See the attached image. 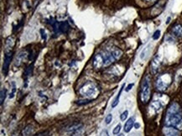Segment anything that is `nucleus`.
<instances>
[{
	"instance_id": "7c9ffc66",
	"label": "nucleus",
	"mask_w": 182,
	"mask_h": 136,
	"mask_svg": "<svg viewBox=\"0 0 182 136\" xmlns=\"http://www.w3.org/2000/svg\"><path fill=\"white\" fill-rule=\"evenodd\" d=\"M169 20H170V18H168V19H167V21H166V24H169Z\"/></svg>"
},
{
	"instance_id": "b1692460",
	"label": "nucleus",
	"mask_w": 182,
	"mask_h": 136,
	"mask_svg": "<svg viewBox=\"0 0 182 136\" xmlns=\"http://www.w3.org/2000/svg\"><path fill=\"white\" fill-rule=\"evenodd\" d=\"M50 135V132L49 131H43V132H40L39 134L35 135L34 136H49Z\"/></svg>"
},
{
	"instance_id": "ddd939ff",
	"label": "nucleus",
	"mask_w": 182,
	"mask_h": 136,
	"mask_svg": "<svg viewBox=\"0 0 182 136\" xmlns=\"http://www.w3.org/2000/svg\"><path fill=\"white\" fill-rule=\"evenodd\" d=\"M81 127H82V124H73V125H71V127H69V128H68L67 132L69 133V135H73V134L77 133L79 129H81Z\"/></svg>"
},
{
	"instance_id": "2eb2a0df",
	"label": "nucleus",
	"mask_w": 182,
	"mask_h": 136,
	"mask_svg": "<svg viewBox=\"0 0 182 136\" xmlns=\"http://www.w3.org/2000/svg\"><path fill=\"white\" fill-rule=\"evenodd\" d=\"M172 32L175 36L182 37V26L181 25H175L172 29Z\"/></svg>"
},
{
	"instance_id": "c756f323",
	"label": "nucleus",
	"mask_w": 182,
	"mask_h": 136,
	"mask_svg": "<svg viewBox=\"0 0 182 136\" xmlns=\"http://www.w3.org/2000/svg\"><path fill=\"white\" fill-rule=\"evenodd\" d=\"M144 2H155L156 0H143Z\"/></svg>"
},
{
	"instance_id": "c85d7f7f",
	"label": "nucleus",
	"mask_w": 182,
	"mask_h": 136,
	"mask_svg": "<svg viewBox=\"0 0 182 136\" xmlns=\"http://www.w3.org/2000/svg\"><path fill=\"white\" fill-rule=\"evenodd\" d=\"M139 124H138V123H136V124H134V127H135V129H139Z\"/></svg>"
},
{
	"instance_id": "9b49d317",
	"label": "nucleus",
	"mask_w": 182,
	"mask_h": 136,
	"mask_svg": "<svg viewBox=\"0 0 182 136\" xmlns=\"http://www.w3.org/2000/svg\"><path fill=\"white\" fill-rule=\"evenodd\" d=\"M162 108V104L159 101H153L151 103V104L149 105V112L152 111L151 114H155L159 110H160Z\"/></svg>"
},
{
	"instance_id": "bb28decb",
	"label": "nucleus",
	"mask_w": 182,
	"mask_h": 136,
	"mask_svg": "<svg viewBox=\"0 0 182 136\" xmlns=\"http://www.w3.org/2000/svg\"><path fill=\"white\" fill-rule=\"evenodd\" d=\"M40 33H41V36H42V39L43 40H46V34H45V31L44 29H40Z\"/></svg>"
},
{
	"instance_id": "5701e85b",
	"label": "nucleus",
	"mask_w": 182,
	"mask_h": 136,
	"mask_svg": "<svg viewBox=\"0 0 182 136\" xmlns=\"http://www.w3.org/2000/svg\"><path fill=\"white\" fill-rule=\"evenodd\" d=\"M120 130H121V124H117V126L115 127V129H113V135H118Z\"/></svg>"
},
{
	"instance_id": "4468645a",
	"label": "nucleus",
	"mask_w": 182,
	"mask_h": 136,
	"mask_svg": "<svg viewBox=\"0 0 182 136\" xmlns=\"http://www.w3.org/2000/svg\"><path fill=\"white\" fill-rule=\"evenodd\" d=\"M111 50V52L113 54V56H114V58L116 59V61L119 60L121 57H122V55H123V51L119 48H117V47H113V48H110Z\"/></svg>"
},
{
	"instance_id": "0eeeda50",
	"label": "nucleus",
	"mask_w": 182,
	"mask_h": 136,
	"mask_svg": "<svg viewBox=\"0 0 182 136\" xmlns=\"http://www.w3.org/2000/svg\"><path fill=\"white\" fill-rule=\"evenodd\" d=\"M163 135L164 136H180V133L178 129L166 126L163 129Z\"/></svg>"
},
{
	"instance_id": "423d86ee",
	"label": "nucleus",
	"mask_w": 182,
	"mask_h": 136,
	"mask_svg": "<svg viewBox=\"0 0 182 136\" xmlns=\"http://www.w3.org/2000/svg\"><path fill=\"white\" fill-rule=\"evenodd\" d=\"M12 57H13V52L12 51L7 52L4 55V60H3V72L4 76H6V75L8 74L9 65H10V62H11V60H12Z\"/></svg>"
},
{
	"instance_id": "dca6fc26",
	"label": "nucleus",
	"mask_w": 182,
	"mask_h": 136,
	"mask_svg": "<svg viewBox=\"0 0 182 136\" xmlns=\"http://www.w3.org/2000/svg\"><path fill=\"white\" fill-rule=\"evenodd\" d=\"M34 132V128L32 125H27L25 129L23 130V135L24 136H29L31 135Z\"/></svg>"
},
{
	"instance_id": "cd10ccee",
	"label": "nucleus",
	"mask_w": 182,
	"mask_h": 136,
	"mask_svg": "<svg viewBox=\"0 0 182 136\" xmlns=\"http://www.w3.org/2000/svg\"><path fill=\"white\" fill-rule=\"evenodd\" d=\"M133 85H134L133 83H130L129 85L127 87V88H126V92H129V91H130V90L132 89V87H133Z\"/></svg>"
},
{
	"instance_id": "39448f33",
	"label": "nucleus",
	"mask_w": 182,
	"mask_h": 136,
	"mask_svg": "<svg viewBox=\"0 0 182 136\" xmlns=\"http://www.w3.org/2000/svg\"><path fill=\"white\" fill-rule=\"evenodd\" d=\"M92 66L95 69H100L104 67V58L102 52L97 53L94 56L92 60Z\"/></svg>"
},
{
	"instance_id": "f8f14e48",
	"label": "nucleus",
	"mask_w": 182,
	"mask_h": 136,
	"mask_svg": "<svg viewBox=\"0 0 182 136\" xmlns=\"http://www.w3.org/2000/svg\"><path fill=\"white\" fill-rule=\"evenodd\" d=\"M134 121H135V118L132 117L126 122V124L124 125V131L126 133H129L130 130L132 129V128L134 126Z\"/></svg>"
},
{
	"instance_id": "1a4fd4ad",
	"label": "nucleus",
	"mask_w": 182,
	"mask_h": 136,
	"mask_svg": "<svg viewBox=\"0 0 182 136\" xmlns=\"http://www.w3.org/2000/svg\"><path fill=\"white\" fill-rule=\"evenodd\" d=\"M27 53L25 51H20L18 56H16V59H15V62H14V65L16 66H20L22 65V63L25 61V59L27 58Z\"/></svg>"
},
{
	"instance_id": "f03ea898",
	"label": "nucleus",
	"mask_w": 182,
	"mask_h": 136,
	"mask_svg": "<svg viewBox=\"0 0 182 136\" xmlns=\"http://www.w3.org/2000/svg\"><path fill=\"white\" fill-rule=\"evenodd\" d=\"M79 92L83 97L92 98H96L97 96L98 90H97V87L96 86V84L94 82H87L85 84H83V86L80 88Z\"/></svg>"
},
{
	"instance_id": "20e7f679",
	"label": "nucleus",
	"mask_w": 182,
	"mask_h": 136,
	"mask_svg": "<svg viewBox=\"0 0 182 136\" xmlns=\"http://www.w3.org/2000/svg\"><path fill=\"white\" fill-rule=\"evenodd\" d=\"M172 82V76L168 73L160 75L155 82L156 89L159 92L165 91Z\"/></svg>"
},
{
	"instance_id": "7ed1b4c3",
	"label": "nucleus",
	"mask_w": 182,
	"mask_h": 136,
	"mask_svg": "<svg viewBox=\"0 0 182 136\" xmlns=\"http://www.w3.org/2000/svg\"><path fill=\"white\" fill-rule=\"evenodd\" d=\"M151 98V89H150V78L149 76H145L143 80L141 90H140V100L143 104L149 102Z\"/></svg>"
},
{
	"instance_id": "4be33fe9",
	"label": "nucleus",
	"mask_w": 182,
	"mask_h": 136,
	"mask_svg": "<svg viewBox=\"0 0 182 136\" xmlns=\"http://www.w3.org/2000/svg\"><path fill=\"white\" fill-rule=\"evenodd\" d=\"M128 114H129V112L127 111H124L122 114H121V116H120V118H121V120L122 121H125V119H127V117H128Z\"/></svg>"
},
{
	"instance_id": "aec40b11",
	"label": "nucleus",
	"mask_w": 182,
	"mask_h": 136,
	"mask_svg": "<svg viewBox=\"0 0 182 136\" xmlns=\"http://www.w3.org/2000/svg\"><path fill=\"white\" fill-rule=\"evenodd\" d=\"M33 66H30L29 67H28L27 69L25 70V74L24 75H25V78H27L29 76H30L31 75V73H32V70H33Z\"/></svg>"
},
{
	"instance_id": "9d476101",
	"label": "nucleus",
	"mask_w": 182,
	"mask_h": 136,
	"mask_svg": "<svg viewBox=\"0 0 182 136\" xmlns=\"http://www.w3.org/2000/svg\"><path fill=\"white\" fill-rule=\"evenodd\" d=\"M14 45H15V39L13 36H9L7 38L6 41H5V53L12 51Z\"/></svg>"
},
{
	"instance_id": "393cba45",
	"label": "nucleus",
	"mask_w": 182,
	"mask_h": 136,
	"mask_svg": "<svg viewBox=\"0 0 182 136\" xmlns=\"http://www.w3.org/2000/svg\"><path fill=\"white\" fill-rule=\"evenodd\" d=\"M160 36V30H156L155 32L154 33V36H153V39L154 40H158Z\"/></svg>"
},
{
	"instance_id": "2f4dec72",
	"label": "nucleus",
	"mask_w": 182,
	"mask_h": 136,
	"mask_svg": "<svg viewBox=\"0 0 182 136\" xmlns=\"http://www.w3.org/2000/svg\"><path fill=\"white\" fill-rule=\"evenodd\" d=\"M118 136H125L123 134H120V135H118Z\"/></svg>"
},
{
	"instance_id": "a211bd4d",
	"label": "nucleus",
	"mask_w": 182,
	"mask_h": 136,
	"mask_svg": "<svg viewBox=\"0 0 182 136\" xmlns=\"http://www.w3.org/2000/svg\"><path fill=\"white\" fill-rule=\"evenodd\" d=\"M6 95H7V91L5 88H3L1 89V93H0V101H1V105H3L4 100L6 98Z\"/></svg>"
},
{
	"instance_id": "a878e982",
	"label": "nucleus",
	"mask_w": 182,
	"mask_h": 136,
	"mask_svg": "<svg viewBox=\"0 0 182 136\" xmlns=\"http://www.w3.org/2000/svg\"><path fill=\"white\" fill-rule=\"evenodd\" d=\"M14 92H15V84H14V82H13V91L9 94V98H13V96H14Z\"/></svg>"
},
{
	"instance_id": "6e6552de",
	"label": "nucleus",
	"mask_w": 182,
	"mask_h": 136,
	"mask_svg": "<svg viewBox=\"0 0 182 136\" xmlns=\"http://www.w3.org/2000/svg\"><path fill=\"white\" fill-rule=\"evenodd\" d=\"M159 66H160V60H159V56H156L152 60V62H151V72L152 74L155 75L158 71H159Z\"/></svg>"
},
{
	"instance_id": "f3484780",
	"label": "nucleus",
	"mask_w": 182,
	"mask_h": 136,
	"mask_svg": "<svg viewBox=\"0 0 182 136\" xmlns=\"http://www.w3.org/2000/svg\"><path fill=\"white\" fill-rule=\"evenodd\" d=\"M125 87V85L123 84L122 87H121V89H120V91H119V92H118V94H117V96L116 97V98L113 100V102L112 103V108H115L116 106H117V104H118V103H119V98H120V95H121V93H122V91H123V87Z\"/></svg>"
},
{
	"instance_id": "6ab92c4d",
	"label": "nucleus",
	"mask_w": 182,
	"mask_h": 136,
	"mask_svg": "<svg viewBox=\"0 0 182 136\" xmlns=\"http://www.w3.org/2000/svg\"><path fill=\"white\" fill-rule=\"evenodd\" d=\"M91 103V100L90 99H85V100H80V101H77V104L79 105V106H81V105H84V104H87Z\"/></svg>"
},
{
	"instance_id": "f257e3e1",
	"label": "nucleus",
	"mask_w": 182,
	"mask_h": 136,
	"mask_svg": "<svg viewBox=\"0 0 182 136\" xmlns=\"http://www.w3.org/2000/svg\"><path fill=\"white\" fill-rule=\"evenodd\" d=\"M165 124V126L182 130V111L177 103H171L167 109Z\"/></svg>"
},
{
	"instance_id": "412c9836",
	"label": "nucleus",
	"mask_w": 182,
	"mask_h": 136,
	"mask_svg": "<svg viewBox=\"0 0 182 136\" xmlns=\"http://www.w3.org/2000/svg\"><path fill=\"white\" fill-rule=\"evenodd\" d=\"M112 119H113V115L110 113V114L107 115V117L105 118V123L107 124H109L112 122Z\"/></svg>"
}]
</instances>
